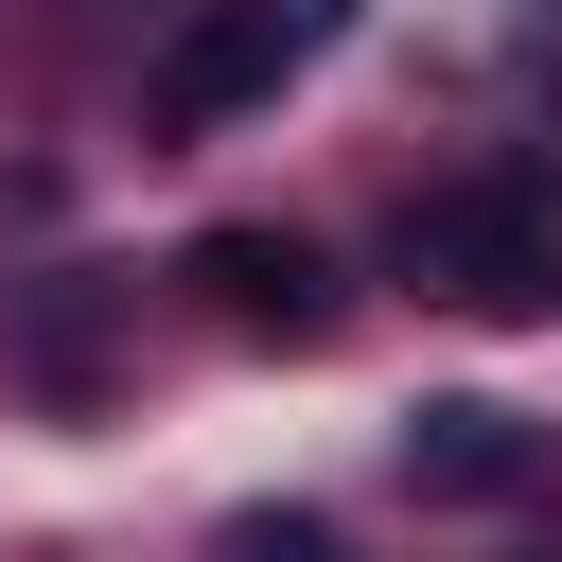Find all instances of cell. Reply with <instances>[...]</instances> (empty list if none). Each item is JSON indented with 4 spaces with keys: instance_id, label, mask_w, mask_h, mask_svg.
Instances as JSON below:
<instances>
[{
    "instance_id": "7a4b0ae2",
    "label": "cell",
    "mask_w": 562,
    "mask_h": 562,
    "mask_svg": "<svg viewBox=\"0 0 562 562\" xmlns=\"http://www.w3.org/2000/svg\"><path fill=\"white\" fill-rule=\"evenodd\" d=\"M334 35H351V0H193V18H176V53L140 70V123H158V140H211V123L281 105Z\"/></svg>"
},
{
    "instance_id": "5b68a950",
    "label": "cell",
    "mask_w": 562,
    "mask_h": 562,
    "mask_svg": "<svg viewBox=\"0 0 562 562\" xmlns=\"http://www.w3.org/2000/svg\"><path fill=\"white\" fill-rule=\"evenodd\" d=\"M88 316H105L88 281H53V299H35V369H53V386H88Z\"/></svg>"
},
{
    "instance_id": "6da1fadb",
    "label": "cell",
    "mask_w": 562,
    "mask_h": 562,
    "mask_svg": "<svg viewBox=\"0 0 562 562\" xmlns=\"http://www.w3.org/2000/svg\"><path fill=\"white\" fill-rule=\"evenodd\" d=\"M404 281L457 299V316H544V299H562V176L492 158V176L422 193V211H404Z\"/></svg>"
},
{
    "instance_id": "3957f363",
    "label": "cell",
    "mask_w": 562,
    "mask_h": 562,
    "mask_svg": "<svg viewBox=\"0 0 562 562\" xmlns=\"http://www.w3.org/2000/svg\"><path fill=\"white\" fill-rule=\"evenodd\" d=\"M176 281H193V299H211L246 351H316V334H334V263H316L299 228H263V211L193 228V246H176Z\"/></svg>"
},
{
    "instance_id": "277c9868",
    "label": "cell",
    "mask_w": 562,
    "mask_h": 562,
    "mask_svg": "<svg viewBox=\"0 0 562 562\" xmlns=\"http://www.w3.org/2000/svg\"><path fill=\"white\" fill-rule=\"evenodd\" d=\"M527 474H544L527 404H492V386H439V404H404V492H439V509H509Z\"/></svg>"
},
{
    "instance_id": "8992f818",
    "label": "cell",
    "mask_w": 562,
    "mask_h": 562,
    "mask_svg": "<svg viewBox=\"0 0 562 562\" xmlns=\"http://www.w3.org/2000/svg\"><path fill=\"white\" fill-rule=\"evenodd\" d=\"M228 562H351V544H334L316 509H246V527H228Z\"/></svg>"
}]
</instances>
